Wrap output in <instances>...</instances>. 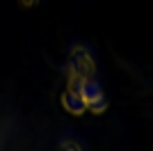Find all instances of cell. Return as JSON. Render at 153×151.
Masks as SVG:
<instances>
[{"mask_svg":"<svg viewBox=\"0 0 153 151\" xmlns=\"http://www.w3.org/2000/svg\"><path fill=\"white\" fill-rule=\"evenodd\" d=\"M71 69L76 71L78 76H82L85 80H94L96 76V62L91 53L82 46H76V48L71 50Z\"/></svg>","mask_w":153,"mask_h":151,"instance_id":"cell-1","label":"cell"},{"mask_svg":"<svg viewBox=\"0 0 153 151\" xmlns=\"http://www.w3.org/2000/svg\"><path fill=\"white\" fill-rule=\"evenodd\" d=\"M62 105H64V110H66L69 114H76V117H80V114L87 112V110H85L82 99H80V94H71V92H64V94H62Z\"/></svg>","mask_w":153,"mask_h":151,"instance_id":"cell-2","label":"cell"},{"mask_svg":"<svg viewBox=\"0 0 153 151\" xmlns=\"http://www.w3.org/2000/svg\"><path fill=\"white\" fill-rule=\"evenodd\" d=\"M62 151H82L78 142H62Z\"/></svg>","mask_w":153,"mask_h":151,"instance_id":"cell-3","label":"cell"}]
</instances>
